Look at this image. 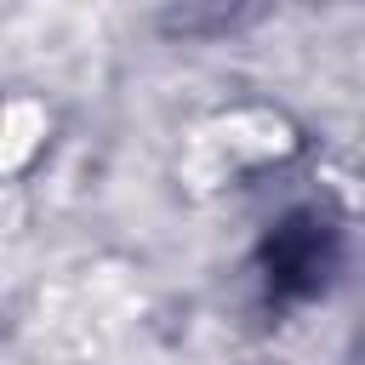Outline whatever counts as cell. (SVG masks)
<instances>
[{
  "label": "cell",
  "mask_w": 365,
  "mask_h": 365,
  "mask_svg": "<svg viewBox=\"0 0 365 365\" xmlns=\"http://www.w3.org/2000/svg\"><path fill=\"white\" fill-rule=\"evenodd\" d=\"M331 268H336V228L319 211H291L262 245V279L274 302H302L325 291Z\"/></svg>",
  "instance_id": "obj_1"
}]
</instances>
